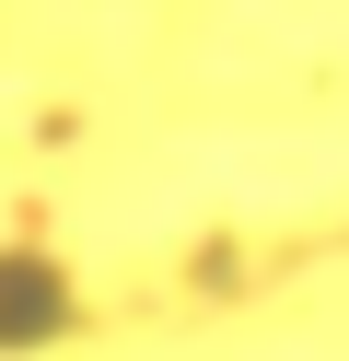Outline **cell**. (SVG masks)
Wrapping results in <instances>:
<instances>
[{
	"instance_id": "1",
	"label": "cell",
	"mask_w": 349,
	"mask_h": 361,
	"mask_svg": "<svg viewBox=\"0 0 349 361\" xmlns=\"http://www.w3.org/2000/svg\"><path fill=\"white\" fill-rule=\"evenodd\" d=\"M82 326V280H70L59 245H0V361L23 350H59Z\"/></svg>"
}]
</instances>
